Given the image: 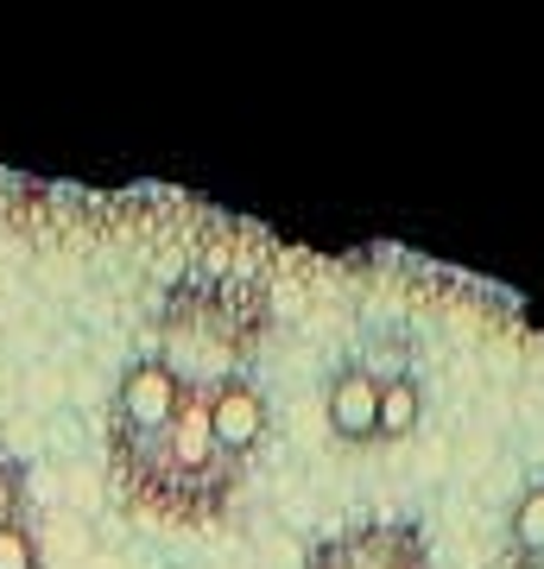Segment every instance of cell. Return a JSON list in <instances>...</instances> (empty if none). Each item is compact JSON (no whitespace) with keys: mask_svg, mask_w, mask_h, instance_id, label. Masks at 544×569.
Returning a JSON list of instances; mask_svg holds the SVG:
<instances>
[{"mask_svg":"<svg viewBox=\"0 0 544 569\" xmlns=\"http://www.w3.org/2000/svg\"><path fill=\"white\" fill-rule=\"evenodd\" d=\"M266 329H273L266 284L254 272L209 266V272H184L159 298L140 355H152L190 399H216L241 380H260Z\"/></svg>","mask_w":544,"mask_h":569,"instance_id":"6da1fadb","label":"cell"},{"mask_svg":"<svg viewBox=\"0 0 544 569\" xmlns=\"http://www.w3.org/2000/svg\"><path fill=\"white\" fill-rule=\"evenodd\" d=\"M323 418H329V437H336V443H399V437H412L418 418H424V387L405 361L355 355V361H343V373L329 380Z\"/></svg>","mask_w":544,"mask_h":569,"instance_id":"7a4b0ae2","label":"cell"},{"mask_svg":"<svg viewBox=\"0 0 544 569\" xmlns=\"http://www.w3.org/2000/svg\"><path fill=\"white\" fill-rule=\"evenodd\" d=\"M190 392L165 373L152 355H133L115 380V399H108V475L127 462H140L152 443H165V430L178 425V411Z\"/></svg>","mask_w":544,"mask_h":569,"instance_id":"3957f363","label":"cell"},{"mask_svg":"<svg viewBox=\"0 0 544 569\" xmlns=\"http://www.w3.org/2000/svg\"><path fill=\"white\" fill-rule=\"evenodd\" d=\"M304 569H437L431 531L418 519H355V526L329 531L310 545Z\"/></svg>","mask_w":544,"mask_h":569,"instance_id":"277c9868","label":"cell"},{"mask_svg":"<svg viewBox=\"0 0 544 569\" xmlns=\"http://www.w3.org/2000/svg\"><path fill=\"white\" fill-rule=\"evenodd\" d=\"M501 569H544V475L525 481V493L513 500V512H506Z\"/></svg>","mask_w":544,"mask_h":569,"instance_id":"5b68a950","label":"cell"},{"mask_svg":"<svg viewBox=\"0 0 544 569\" xmlns=\"http://www.w3.org/2000/svg\"><path fill=\"white\" fill-rule=\"evenodd\" d=\"M39 563H44V550H39V526L32 519L0 531V569H39Z\"/></svg>","mask_w":544,"mask_h":569,"instance_id":"8992f818","label":"cell"},{"mask_svg":"<svg viewBox=\"0 0 544 569\" xmlns=\"http://www.w3.org/2000/svg\"><path fill=\"white\" fill-rule=\"evenodd\" d=\"M20 519H32V512H26V468L0 449V531L20 526Z\"/></svg>","mask_w":544,"mask_h":569,"instance_id":"52a82bcc","label":"cell"}]
</instances>
